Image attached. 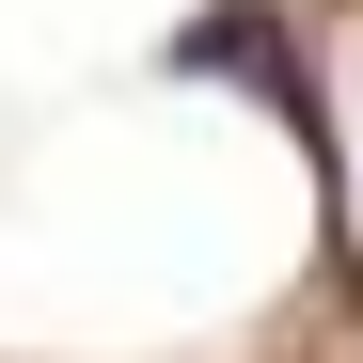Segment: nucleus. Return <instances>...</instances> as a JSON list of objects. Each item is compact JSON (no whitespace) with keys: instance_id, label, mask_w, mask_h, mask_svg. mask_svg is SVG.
<instances>
[{"instance_id":"nucleus-1","label":"nucleus","mask_w":363,"mask_h":363,"mask_svg":"<svg viewBox=\"0 0 363 363\" xmlns=\"http://www.w3.org/2000/svg\"><path fill=\"white\" fill-rule=\"evenodd\" d=\"M174 64H190V79H221V64H237V79H253L269 111H300V64H284V32L253 16V0H221V16H190V32H174Z\"/></svg>"}]
</instances>
